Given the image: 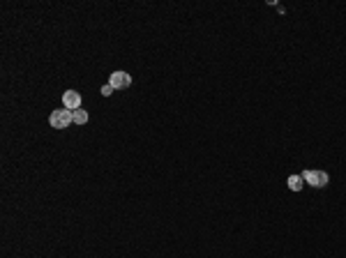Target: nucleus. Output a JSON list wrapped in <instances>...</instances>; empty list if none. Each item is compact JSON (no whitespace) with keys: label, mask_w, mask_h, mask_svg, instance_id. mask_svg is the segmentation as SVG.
I'll list each match as a JSON object with an SVG mask.
<instances>
[{"label":"nucleus","mask_w":346,"mask_h":258,"mask_svg":"<svg viewBox=\"0 0 346 258\" xmlns=\"http://www.w3.org/2000/svg\"><path fill=\"white\" fill-rule=\"evenodd\" d=\"M49 122H51V127L53 129H67V127L72 125V111H67V109H58V111H53L51 113V118H49Z\"/></svg>","instance_id":"f257e3e1"},{"label":"nucleus","mask_w":346,"mask_h":258,"mask_svg":"<svg viewBox=\"0 0 346 258\" xmlns=\"http://www.w3.org/2000/svg\"><path fill=\"white\" fill-rule=\"evenodd\" d=\"M303 180L307 182V185H312V187L321 189V187H325V185L330 182V178H328V173H325V170H305Z\"/></svg>","instance_id":"f03ea898"},{"label":"nucleus","mask_w":346,"mask_h":258,"mask_svg":"<svg viewBox=\"0 0 346 258\" xmlns=\"http://www.w3.org/2000/svg\"><path fill=\"white\" fill-rule=\"evenodd\" d=\"M108 83H111L116 90H125V88H130V85H132V76L127 74V71H120L118 69V71H113V74H111Z\"/></svg>","instance_id":"7ed1b4c3"},{"label":"nucleus","mask_w":346,"mask_h":258,"mask_svg":"<svg viewBox=\"0 0 346 258\" xmlns=\"http://www.w3.org/2000/svg\"><path fill=\"white\" fill-rule=\"evenodd\" d=\"M63 104H65L67 111L81 109V95L76 93V90H67V93L63 95Z\"/></svg>","instance_id":"20e7f679"},{"label":"nucleus","mask_w":346,"mask_h":258,"mask_svg":"<svg viewBox=\"0 0 346 258\" xmlns=\"http://www.w3.org/2000/svg\"><path fill=\"white\" fill-rule=\"evenodd\" d=\"M303 176H289V180H286V185H289V189L291 192H300L303 189Z\"/></svg>","instance_id":"39448f33"},{"label":"nucleus","mask_w":346,"mask_h":258,"mask_svg":"<svg viewBox=\"0 0 346 258\" xmlns=\"http://www.w3.org/2000/svg\"><path fill=\"white\" fill-rule=\"evenodd\" d=\"M72 120H74V125H86L88 122V111H83V109L72 111Z\"/></svg>","instance_id":"423d86ee"},{"label":"nucleus","mask_w":346,"mask_h":258,"mask_svg":"<svg viewBox=\"0 0 346 258\" xmlns=\"http://www.w3.org/2000/svg\"><path fill=\"white\" fill-rule=\"evenodd\" d=\"M113 85H111V83H106V85H102V95L104 97H108V95H113Z\"/></svg>","instance_id":"0eeeda50"}]
</instances>
